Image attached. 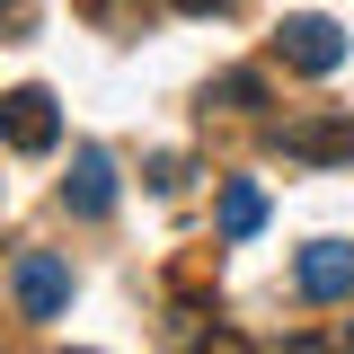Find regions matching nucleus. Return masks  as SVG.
Masks as SVG:
<instances>
[{
    "instance_id": "obj_1",
    "label": "nucleus",
    "mask_w": 354,
    "mask_h": 354,
    "mask_svg": "<svg viewBox=\"0 0 354 354\" xmlns=\"http://www.w3.org/2000/svg\"><path fill=\"white\" fill-rule=\"evenodd\" d=\"M9 292H18L27 319H62L71 310V266L53 257V248H27V257L9 266Z\"/></svg>"
},
{
    "instance_id": "obj_3",
    "label": "nucleus",
    "mask_w": 354,
    "mask_h": 354,
    "mask_svg": "<svg viewBox=\"0 0 354 354\" xmlns=\"http://www.w3.org/2000/svg\"><path fill=\"white\" fill-rule=\"evenodd\" d=\"M274 53H283L292 71H310V80H328V71L346 62V36H337V18H283V27H274Z\"/></svg>"
},
{
    "instance_id": "obj_4",
    "label": "nucleus",
    "mask_w": 354,
    "mask_h": 354,
    "mask_svg": "<svg viewBox=\"0 0 354 354\" xmlns=\"http://www.w3.org/2000/svg\"><path fill=\"white\" fill-rule=\"evenodd\" d=\"M62 204H71L80 221H106V213H115V160H106L97 142H80V151H71V177H62Z\"/></svg>"
},
{
    "instance_id": "obj_10",
    "label": "nucleus",
    "mask_w": 354,
    "mask_h": 354,
    "mask_svg": "<svg viewBox=\"0 0 354 354\" xmlns=\"http://www.w3.org/2000/svg\"><path fill=\"white\" fill-rule=\"evenodd\" d=\"M177 18H221V9H230V0H169Z\"/></svg>"
},
{
    "instance_id": "obj_5",
    "label": "nucleus",
    "mask_w": 354,
    "mask_h": 354,
    "mask_svg": "<svg viewBox=\"0 0 354 354\" xmlns=\"http://www.w3.org/2000/svg\"><path fill=\"white\" fill-rule=\"evenodd\" d=\"M292 283H301V301H354V248L346 239H310Z\"/></svg>"
},
{
    "instance_id": "obj_8",
    "label": "nucleus",
    "mask_w": 354,
    "mask_h": 354,
    "mask_svg": "<svg viewBox=\"0 0 354 354\" xmlns=\"http://www.w3.org/2000/svg\"><path fill=\"white\" fill-rule=\"evenodd\" d=\"M213 106H230V115H257V106H266V80H257V71H221V80H213Z\"/></svg>"
},
{
    "instance_id": "obj_9",
    "label": "nucleus",
    "mask_w": 354,
    "mask_h": 354,
    "mask_svg": "<svg viewBox=\"0 0 354 354\" xmlns=\"http://www.w3.org/2000/svg\"><path fill=\"white\" fill-rule=\"evenodd\" d=\"M27 18H36V9H27V0H0V36H18V27H27Z\"/></svg>"
},
{
    "instance_id": "obj_2",
    "label": "nucleus",
    "mask_w": 354,
    "mask_h": 354,
    "mask_svg": "<svg viewBox=\"0 0 354 354\" xmlns=\"http://www.w3.org/2000/svg\"><path fill=\"white\" fill-rule=\"evenodd\" d=\"M0 142H9V151H27V160H36V151H53V142H62L53 88H9V97H0Z\"/></svg>"
},
{
    "instance_id": "obj_6",
    "label": "nucleus",
    "mask_w": 354,
    "mask_h": 354,
    "mask_svg": "<svg viewBox=\"0 0 354 354\" xmlns=\"http://www.w3.org/2000/svg\"><path fill=\"white\" fill-rule=\"evenodd\" d=\"M283 160H310V169L354 160V115H310V124H283Z\"/></svg>"
},
{
    "instance_id": "obj_7",
    "label": "nucleus",
    "mask_w": 354,
    "mask_h": 354,
    "mask_svg": "<svg viewBox=\"0 0 354 354\" xmlns=\"http://www.w3.org/2000/svg\"><path fill=\"white\" fill-rule=\"evenodd\" d=\"M213 221H221V239H257V230H266V186H257V177H221Z\"/></svg>"
}]
</instances>
